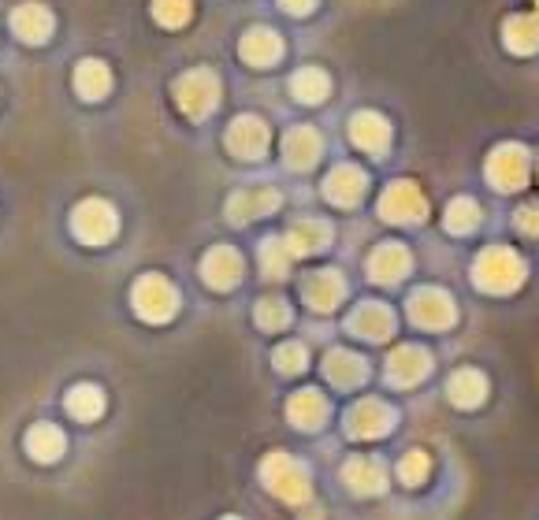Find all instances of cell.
Segmentation results:
<instances>
[{
    "label": "cell",
    "instance_id": "cell-3",
    "mask_svg": "<svg viewBox=\"0 0 539 520\" xmlns=\"http://www.w3.org/2000/svg\"><path fill=\"white\" fill-rule=\"evenodd\" d=\"M71 231L79 234L86 246H105V242H112L119 231L116 208L108 205V201H101V197L82 201V205L75 208V216H71Z\"/></svg>",
    "mask_w": 539,
    "mask_h": 520
},
{
    "label": "cell",
    "instance_id": "cell-33",
    "mask_svg": "<svg viewBox=\"0 0 539 520\" xmlns=\"http://www.w3.org/2000/svg\"><path fill=\"white\" fill-rule=\"evenodd\" d=\"M190 15H194L190 0H157V4H153V19H157L160 26H171V30L190 23Z\"/></svg>",
    "mask_w": 539,
    "mask_h": 520
},
{
    "label": "cell",
    "instance_id": "cell-17",
    "mask_svg": "<svg viewBox=\"0 0 539 520\" xmlns=\"http://www.w3.org/2000/svg\"><path fill=\"white\" fill-rule=\"evenodd\" d=\"M387 376H391V383H402V387L421 383V379L428 376V353L417 350V346H402V350L391 353Z\"/></svg>",
    "mask_w": 539,
    "mask_h": 520
},
{
    "label": "cell",
    "instance_id": "cell-15",
    "mask_svg": "<svg viewBox=\"0 0 539 520\" xmlns=\"http://www.w3.org/2000/svg\"><path fill=\"white\" fill-rule=\"evenodd\" d=\"M279 208V194L276 190H268V186H257V190H246V194H235L227 201V216L235 223H246L253 216H268V212H276Z\"/></svg>",
    "mask_w": 539,
    "mask_h": 520
},
{
    "label": "cell",
    "instance_id": "cell-23",
    "mask_svg": "<svg viewBox=\"0 0 539 520\" xmlns=\"http://www.w3.org/2000/svg\"><path fill=\"white\" fill-rule=\"evenodd\" d=\"M67 413L75 416V420H82V424H93L97 416L105 413V394H101V387H93V383H79V387L67 390Z\"/></svg>",
    "mask_w": 539,
    "mask_h": 520
},
{
    "label": "cell",
    "instance_id": "cell-9",
    "mask_svg": "<svg viewBox=\"0 0 539 520\" xmlns=\"http://www.w3.org/2000/svg\"><path fill=\"white\" fill-rule=\"evenodd\" d=\"M264 145H268V127H264L261 119L253 116H238L227 130V149L242 160H257L264 153Z\"/></svg>",
    "mask_w": 539,
    "mask_h": 520
},
{
    "label": "cell",
    "instance_id": "cell-27",
    "mask_svg": "<svg viewBox=\"0 0 539 520\" xmlns=\"http://www.w3.org/2000/svg\"><path fill=\"white\" fill-rule=\"evenodd\" d=\"M324 368H328L331 383H339V387H357V383L365 379V361H361L357 353H346V350H331Z\"/></svg>",
    "mask_w": 539,
    "mask_h": 520
},
{
    "label": "cell",
    "instance_id": "cell-16",
    "mask_svg": "<svg viewBox=\"0 0 539 520\" xmlns=\"http://www.w3.org/2000/svg\"><path fill=\"white\" fill-rule=\"evenodd\" d=\"M391 324H395V316L387 305L380 301H365V305H357L354 316H350V331L361 338H387L391 335Z\"/></svg>",
    "mask_w": 539,
    "mask_h": 520
},
{
    "label": "cell",
    "instance_id": "cell-6",
    "mask_svg": "<svg viewBox=\"0 0 539 520\" xmlns=\"http://www.w3.org/2000/svg\"><path fill=\"white\" fill-rule=\"evenodd\" d=\"M424 212H428V201L424 194L413 186V182H395L387 186L380 197V216L391 223H421Z\"/></svg>",
    "mask_w": 539,
    "mask_h": 520
},
{
    "label": "cell",
    "instance_id": "cell-28",
    "mask_svg": "<svg viewBox=\"0 0 539 520\" xmlns=\"http://www.w3.org/2000/svg\"><path fill=\"white\" fill-rule=\"evenodd\" d=\"M108 86H112V75H108V67L101 64V60H86V64H79V71H75V90H79V97H86V101H101L108 93Z\"/></svg>",
    "mask_w": 539,
    "mask_h": 520
},
{
    "label": "cell",
    "instance_id": "cell-12",
    "mask_svg": "<svg viewBox=\"0 0 539 520\" xmlns=\"http://www.w3.org/2000/svg\"><path fill=\"white\" fill-rule=\"evenodd\" d=\"M350 142L357 149H365V153H376L380 156L391 142V127H387V119L376 116V112H357L354 123H350Z\"/></svg>",
    "mask_w": 539,
    "mask_h": 520
},
{
    "label": "cell",
    "instance_id": "cell-39",
    "mask_svg": "<svg viewBox=\"0 0 539 520\" xmlns=\"http://www.w3.org/2000/svg\"><path fill=\"white\" fill-rule=\"evenodd\" d=\"M279 4H283V12H290V15H305L316 0H279Z\"/></svg>",
    "mask_w": 539,
    "mask_h": 520
},
{
    "label": "cell",
    "instance_id": "cell-7",
    "mask_svg": "<svg viewBox=\"0 0 539 520\" xmlns=\"http://www.w3.org/2000/svg\"><path fill=\"white\" fill-rule=\"evenodd\" d=\"M487 179L499 190H517L528 182V153L521 145H499L487 160Z\"/></svg>",
    "mask_w": 539,
    "mask_h": 520
},
{
    "label": "cell",
    "instance_id": "cell-5",
    "mask_svg": "<svg viewBox=\"0 0 539 520\" xmlns=\"http://www.w3.org/2000/svg\"><path fill=\"white\" fill-rule=\"evenodd\" d=\"M175 101H179V108H183L190 119H205L212 108H216V101H220V82H216V75L205 71V67L186 71V75L179 78V86H175Z\"/></svg>",
    "mask_w": 539,
    "mask_h": 520
},
{
    "label": "cell",
    "instance_id": "cell-19",
    "mask_svg": "<svg viewBox=\"0 0 539 520\" xmlns=\"http://www.w3.org/2000/svg\"><path fill=\"white\" fill-rule=\"evenodd\" d=\"M283 156L290 168H313L320 156V134L313 127H294L283 138Z\"/></svg>",
    "mask_w": 539,
    "mask_h": 520
},
{
    "label": "cell",
    "instance_id": "cell-38",
    "mask_svg": "<svg viewBox=\"0 0 539 520\" xmlns=\"http://www.w3.org/2000/svg\"><path fill=\"white\" fill-rule=\"evenodd\" d=\"M517 227H521V231H539V208H521Z\"/></svg>",
    "mask_w": 539,
    "mask_h": 520
},
{
    "label": "cell",
    "instance_id": "cell-13",
    "mask_svg": "<svg viewBox=\"0 0 539 520\" xmlns=\"http://www.w3.org/2000/svg\"><path fill=\"white\" fill-rule=\"evenodd\" d=\"M409 264H413V257L406 253V246L387 242V246H380L369 257V275L376 283H398V279L409 272Z\"/></svg>",
    "mask_w": 539,
    "mask_h": 520
},
{
    "label": "cell",
    "instance_id": "cell-26",
    "mask_svg": "<svg viewBox=\"0 0 539 520\" xmlns=\"http://www.w3.org/2000/svg\"><path fill=\"white\" fill-rule=\"evenodd\" d=\"M324 413H328V402L320 398V390H298L287 405V416L298 424V428H316V424H324Z\"/></svg>",
    "mask_w": 539,
    "mask_h": 520
},
{
    "label": "cell",
    "instance_id": "cell-22",
    "mask_svg": "<svg viewBox=\"0 0 539 520\" xmlns=\"http://www.w3.org/2000/svg\"><path fill=\"white\" fill-rule=\"evenodd\" d=\"M283 56V41L272 30H250L242 38V60L253 67H272Z\"/></svg>",
    "mask_w": 539,
    "mask_h": 520
},
{
    "label": "cell",
    "instance_id": "cell-25",
    "mask_svg": "<svg viewBox=\"0 0 539 520\" xmlns=\"http://www.w3.org/2000/svg\"><path fill=\"white\" fill-rule=\"evenodd\" d=\"M506 49L517 52V56H528V52L539 49V15H513L506 19Z\"/></svg>",
    "mask_w": 539,
    "mask_h": 520
},
{
    "label": "cell",
    "instance_id": "cell-34",
    "mask_svg": "<svg viewBox=\"0 0 539 520\" xmlns=\"http://www.w3.org/2000/svg\"><path fill=\"white\" fill-rule=\"evenodd\" d=\"M257 324L268 327V331H279V327L290 324V305L283 298H264L257 305Z\"/></svg>",
    "mask_w": 539,
    "mask_h": 520
},
{
    "label": "cell",
    "instance_id": "cell-32",
    "mask_svg": "<svg viewBox=\"0 0 539 520\" xmlns=\"http://www.w3.org/2000/svg\"><path fill=\"white\" fill-rule=\"evenodd\" d=\"M476 223H480V208H476V201H469V197L450 201V208H447V227H450V231L465 234V231H473Z\"/></svg>",
    "mask_w": 539,
    "mask_h": 520
},
{
    "label": "cell",
    "instance_id": "cell-37",
    "mask_svg": "<svg viewBox=\"0 0 539 520\" xmlns=\"http://www.w3.org/2000/svg\"><path fill=\"white\" fill-rule=\"evenodd\" d=\"M398 472H402V480L406 483H421L424 472H428V457L424 454H409L402 457V465H398Z\"/></svg>",
    "mask_w": 539,
    "mask_h": 520
},
{
    "label": "cell",
    "instance_id": "cell-29",
    "mask_svg": "<svg viewBox=\"0 0 539 520\" xmlns=\"http://www.w3.org/2000/svg\"><path fill=\"white\" fill-rule=\"evenodd\" d=\"M342 476H346V483L361 494L383 491V465L380 461H372V457H354L350 465L342 468Z\"/></svg>",
    "mask_w": 539,
    "mask_h": 520
},
{
    "label": "cell",
    "instance_id": "cell-40",
    "mask_svg": "<svg viewBox=\"0 0 539 520\" xmlns=\"http://www.w3.org/2000/svg\"><path fill=\"white\" fill-rule=\"evenodd\" d=\"M224 520H238V517H224Z\"/></svg>",
    "mask_w": 539,
    "mask_h": 520
},
{
    "label": "cell",
    "instance_id": "cell-20",
    "mask_svg": "<svg viewBox=\"0 0 539 520\" xmlns=\"http://www.w3.org/2000/svg\"><path fill=\"white\" fill-rule=\"evenodd\" d=\"M302 294H305V301L313 305V309H320V312H331L335 305H339V298H342V279H339V272H313L309 279H305V286H302Z\"/></svg>",
    "mask_w": 539,
    "mask_h": 520
},
{
    "label": "cell",
    "instance_id": "cell-8",
    "mask_svg": "<svg viewBox=\"0 0 539 520\" xmlns=\"http://www.w3.org/2000/svg\"><path fill=\"white\" fill-rule=\"evenodd\" d=\"M409 320L421 327H450L454 324V305L443 290H417L409 301Z\"/></svg>",
    "mask_w": 539,
    "mask_h": 520
},
{
    "label": "cell",
    "instance_id": "cell-18",
    "mask_svg": "<svg viewBox=\"0 0 539 520\" xmlns=\"http://www.w3.org/2000/svg\"><path fill=\"white\" fill-rule=\"evenodd\" d=\"M12 26H15V34H19V41L41 45V41L53 34V15H49V8H41V4H23V8L12 15Z\"/></svg>",
    "mask_w": 539,
    "mask_h": 520
},
{
    "label": "cell",
    "instance_id": "cell-2",
    "mask_svg": "<svg viewBox=\"0 0 539 520\" xmlns=\"http://www.w3.org/2000/svg\"><path fill=\"white\" fill-rule=\"evenodd\" d=\"M131 298H134V312L142 320H149V324H164L179 309V294H175V286L164 275H142L134 283Z\"/></svg>",
    "mask_w": 539,
    "mask_h": 520
},
{
    "label": "cell",
    "instance_id": "cell-30",
    "mask_svg": "<svg viewBox=\"0 0 539 520\" xmlns=\"http://www.w3.org/2000/svg\"><path fill=\"white\" fill-rule=\"evenodd\" d=\"M294 93H298V101L305 104H316L328 97V75L320 71V67H305L294 75Z\"/></svg>",
    "mask_w": 539,
    "mask_h": 520
},
{
    "label": "cell",
    "instance_id": "cell-35",
    "mask_svg": "<svg viewBox=\"0 0 539 520\" xmlns=\"http://www.w3.org/2000/svg\"><path fill=\"white\" fill-rule=\"evenodd\" d=\"M261 264H264V272L272 275V279H283L287 275V268H290V253H287V246L283 242H268V246L261 249Z\"/></svg>",
    "mask_w": 539,
    "mask_h": 520
},
{
    "label": "cell",
    "instance_id": "cell-36",
    "mask_svg": "<svg viewBox=\"0 0 539 520\" xmlns=\"http://www.w3.org/2000/svg\"><path fill=\"white\" fill-rule=\"evenodd\" d=\"M276 368H279V372H302V368H305V350L298 346V342L279 346V350H276Z\"/></svg>",
    "mask_w": 539,
    "mask_h": 520
},
{
    "label": "cell",
    "instance_id": "cell-24",
    "mask_svg": "<svg viewBox=\"0 0 539 520\" xmlns=\"http://www.w3.org/2000/svg\"><path fill=\"white\" fill-rule=\"evenodd\" d=\"M328 238H331L328 223L305 220V223H298V227L287 234V242H283V246H287L290 257H305V253H316V249L328 246Z\"/></svg>",
    "mask_w": 539,
    "mask_h": 520
},
{
    "label": "cell",
    "instance_id": "cell-41",
    "mask_svg": "<svg viewBox=\"0 0 539 520\" xmlns=\"http://www.w3.org/2000/svg\"><path fill=\"white\" fill-rule=\"evenodd\" d=\"M536 4H539V0H536Z\"/></svg>",
    "mask_w": 539,
    "mask_h": 520
},
{
    "label": "cell",
    "instance_id": "cell-21",
    "mask_svg": "<svg viewBox=\"0 0 539 520\" xmlns=\"http://www.w3.org/2000/svg\"><path fill=\"white\" fill-rule=\"evenodd\" d=\"M64 446H67V439L56 424H34V428L27 431V450L34 461H41V465L60 461V457H64Z\"/></svg>",
    "mask_w": 539,
    "mask_h": 520
},
{
    "label": "cell",
    "instance_id": "cell-1",
    "mask_svg": "<svg viewBox=\"0 0 539 520\" xmlns=\"http://www.w3.org/2000/svg\"><path fill=\"white\" fill-rule=\"evenodd\" d=\"M521 279H525V264L506 246L487 249L476 260V283L484 286V290H491V294H506L513 286H521Z\"/></svg>",
    "mask_w": 539,
    "mask_h": 520
},
{
    "label": "cell",
    "instance_id": "cell-10",
    "mask_svg": "<svg viewBox=\"0 0 539 520\" xmlns=\"http://www.w3.org/2000/svg\"><path fill=\"white\" fill-rule=\"evenodd\" d=\"M387 428H391V409L383 402H376V398H365V402L354 405L350 416H346V431L357 435V439H376Z\"/></svg>",
    "mask_w": 539,
    "mask_h": 520
},
{
    "label": "cell",
    "instance_id": "cell-31",
    "mask_svg": "<svg viewBox=\"0 0 539 520\" xmlns=\"http://www.w3.org/2000/svg\"><path fill=\"white\" fill-rule=\"evenodd\" d=\"M484 376L480 372H458V376L450 379V398H454V405H476L480 398H484Z\"/></svg>",
    "mask_w": 539,
    "mask_h": 520
},
{
    "label": "cell",
    "instance_id": "cell-4",
    "mask_svg": "<svg viewBox=\"0 0 539 520\" xmlns=\"http://www.w3.org/2000/svg\"><path fill=\"white\" fill-rule=\"evenodd\" d=\"M261 476L268 483V491L279 494L283 502H302L309 494V472L302 461H294L290 454H272L261 465Z\"/></svg>",
    "mask_w": 539,
    "mask_h": 520
},
{
    "label": "cell",
    "instance_id": "cell-11",
    "mask_svg": "<svg viewBox=\"0 0 539 520\" xmlns=\"http://www.w3.org/2000/svg\"><path fill=\"white\" fill-rule=\"evenodd\" d=\"M201 272H205V283L216 286V290H227V286H235L242 279V257H238L231 246H216L205 253V264H201Z\"/></svg>",
    "mask_w": 539,
    "mask_h": 520
},
{
    "label": "cell",
    "instance_id": "cell-14",
    "mask_svg": "<svg viewBox=\"0 0 539 520\" xmlns=\"http://www.w3.org/2000/svg\"><path fill=\"white\" fill-rule=\"evenodd\" d=\"M324 194H328L335 205H357L361 194H365V171L354 168V164H339V168L328 175V182H324Z\"/></svg>",
    "mask_w": 539,
    "mask_h": 520
}]
</instances>
